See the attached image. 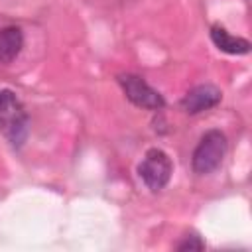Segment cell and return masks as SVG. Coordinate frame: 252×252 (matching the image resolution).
Returning <instances> with one entry per match:
<instances>
[{
    "label": "cell",
    "mask_w": 252,
    "mask_h": 252,
    "mask_svg": "<svg viewBox=\"0 0 252 252\" xmlns=\"http://www.w3.org/2000/svg\"><path fill=\"white\" fill-rule=\"evenodd\" d=\"M118 83H120L126 98L132 104H136L140 108H146V110H159V108H163V104H165L163 96L156 89H152L142 77L126 73V75L118 77Z\"/></svg>",
    "instance_id": "4"
},
{
    "label": "cell",
    "mask_w": 252,
    "mask_h": 252,
    "mask_svg": "<svg viewBox=\"0 0 252 252\" xmlns=\"http://www.w3.org/2000/svg\"><path fill=\"white\" fill-rule=\"evenodd\" d=\"M211 39L213 43L224 51V53H230V55H244L250 51V41L244 39V37H238V35H232L228 33L222 26H213L211 28Z\"/></svg>",
    "instance_id": "6"
},
{
    "label": "cell",
    "mask_w": 252,
    "mask_h": 252,
    "mask_svg": "<svg viewBox=\"0 0 252 252\" xmlns=\"http://www.w3.org/2000/svg\"><path fill=\"white\" fill-rule=\"evenodd\" d=\"M24 47V33L18 26L0 30V63H12Z\"/></svg>",
    "instance_id": "7"
},
{
    "label": "cell",
    "mask_w": 252,
    "mask_h": 252,
    "mask_svg": "<svg viewBox=\"0 0 252 252\" xmlns=\"http://www.w3.org/2000/svg\"><path fill=\"white\" fill-rule=\"evenodd\" d=\"M205 242L201 240L199 234H185L183 240L177 244V250H203Z\"/></svg>",
    "instance_id": "8"
},
{
    "label": "cell",
    "mask_w": 252,
    "mask_h": 252,
    "mask_svg": "<svg viewBox=\"0 0 252 252\" xmlns=\"http://www.w3.org/2000/svg\"><path fill=\"white\" fill-rule=\"evenodd\" d=\"M220 96L222 94L215 85H199L183 96L181 108L189 114H199L203 110H209V108L217 106L220 102Z\"/></svg>",
    "instance_id": "5"
},
{
    "label": "cell",
    "mask_w": 252,
    "mask_h": 252,
    "mask_svg": "<svg viewBox=\"0 0 252 252\" xmlns=\"http://www.w3.org/2000/svg\"><path fill=\"white\" fill-rule=\"evenodd\" d=\"M28 114L10 89H0V132L10 140L12 146L20 148L28 136Z\"/></svg>",
    "instance_id": "1"
},
{
    "label": "cell",
    "mask_w": 252,
    "mask_h": 252,
    "mask_svg": "<svg viewBox=\"0 0 252 252\" xmlns=\"http://www.w3.org/2000/svg\"><path fill=\"white\" fill-rule=\"evenodd\" d=\"M173 173V163L169 159V156L159 150V148H152L146 152V156L142 158L140 165H138V175L140 179L146 183L148 189L152 191H159L169 183V177Z\"/></svg>",
    "instance_id": "3"
},
{
    "label": "cell",
    "mask_w": 252,
    "mask_h": 252,
    "mask_svg": "<svg viewBox=\"0 0 252 252\" xmlns=\"http://www.w3.org/2000/svg\"><path fill=\"white\" fill-rule=\"evenodd\" d=\"M226 152V138L220 130H209L199 140L195 152H193V169L199 175H207L215 171Z\"/></svg>",
    "instance_id": "2"
}]
</instances>
